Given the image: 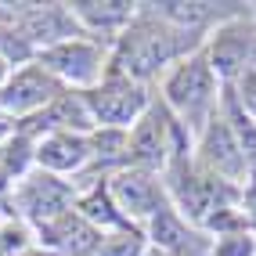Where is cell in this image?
<instances>
[{"label": "cell", "mask_w": 256, "mask_h": 256, "mask_svg": "<svg viewBox=\"0 0 256 256\" xmlns=\"http://www.w3.org/2000/svg\"><path fill=\"white\" fill-rule=\"evenodd\" d=\"M32 123L44 134L62 130V134H83V138H90L98 130V123H94V116H90V108H87V101H83L80 90H62Z\"/></svg>", "instance_id": "13"}, {"label": "cell", "mask_w": 256, "mask_h": 256, "mask_svg": "<svg viewBox=\"0 0 256 256\" xmlns=\"http://www.w3.org/2000/svg\"><path fill=\"white\" fill-rule=\"evenodd\" d=\"M26 256H62V252H54V249H29Z\"/></svg>", "instance_id": "21"}, {"label": "cell", "mask_w": 256, "mask_h": 256, "mask_svg": "<svg viewBox=\"0 0 256 256\" xmlns=\"http://www.w3.org/2000/svg\"><path fill=\"white\" fill-rule=\"evenodd\" d=\"M198 166L206 170V174L228 180V184H242V180L249 177L246 156H242V148H238L231 126L224 123L220 108H216V116H213L210 123L202 126V134H198Z\"/></svg>", "instance_id": "8"}, {"label": "cell", "mask_w": 256, "mask_h": 256, "mask_svg": "<svg viewBox=\"0 0 256 256\" xmlns=\"http://www.w3.org/2000/svg\"><path fill=\"white\" fill-rule=\"evenodd\" d=\"M76 213L87 220V224H94L101 234H105V231H123V228H134L130 220L116 210V202H112V195H108V184H94L90 192L76 202Z\"/></svg>", "instance_id": "14"}, {"label": "cell", "mask_w": 256, "mask_h": 256, "mask_svg": "<svg viewBox=\"0 0 256 256\" xmlns=\"http://www.w3.org/2000/svg\"><path fill=\"white\" fill-rule=\"evenodd\" d=\"M134 8L138 4H69L72 18L90 32H123L134 18Z\"/></svg>", "instance_id": "15"}, {"label": "cell", "mask_w": 256, "mask_h": 256, "mask_svg": "<svg viewBox=\"0 0 256 256\" xmlns=\"http://www.w3.org/2000/svg\"><path fill=\"white\" fill-rule=\"evenodd\" d=\"M4 192H8V177H4V174H0V195H4Z\"/></svg>", "instance_id": "22"}, {"label": "cell", "mask_w": 256, "mask_h": 256, "mask_svg": "<svg viewBox=\"0 0 256 256\" xmlns=\"http://www.w3.org/2000/svg\"><path fill=\"white\" fill-rule=\"evenodd\" d=\"M228 90H231V98L238 101V105H242V112L256 123V65H252V69H246Z\"/></svg>", "instance_id": "18"}, {"label": "cell", "mask_w": 256, "mask_h": 256, "mask_svg": "<svg viewBox=\"0 0 256 256\" xmlns=\"http://www.w3.org/2000/svg\"><path fill=\"white\" fill-rule=\"evenodd\" d=\"M36 65H44L62 87L72 83L80 90H90V87L101 83V76H105V50L98 44H90V40H83V36H72L65 44L36 50Z\"/></svg>", "instance_id": "4"}, {"label": "cell", "mask_w": 256, "mask_h": 256, "mask_svg": "<svg viewBox=\"0 0 256 256\" xmlns=\"http://www.w3.org/2000/svg\"><path fill=\"white\" fill-rule=\"evenodd\" d=\"M65 87L50 76L44 65H22L18 72H11L8 83L0 87V112L8 116H32V112H44L50 101H54Z\"/></svg>", "instance_id": "9"}, {"label": "cell", "mask_w": 256, "mask_h": 256, "mask_svg": "<svg viewBox=\"0 0 256 256\" xmlns=\"http://www.w3.org/2000/svg\"><path fill=\"white\" fill-rule=\"evenodd\" d=\"M8 76H11V65H8L4 58H0V87H4V83H8Z\"/></svg>", "instance_id": "20"}, {"label": "cell", "mask_w": 256, "mask_h": 256, "mask_svg": "<svg viewBox=\"0 0 256 256\" xmlns=\"http://www.w3.org/2000/svg\"><path fill=\"white\" fill-rule=\"evenodd\" d=\"M32 152H36L32 138H26V134H14V141L4 148V156H0V174H4L8 180H11V177H22V170H26V162L32 159Z\"/></svg>", "instance_id": "17"}, {"label": "cell", "mask_w": 256, "mask_h": 256, "mask_svg": "<svg viewBox=\"0 0 256 256\" xmlns=\"http://www.w3.org/2000/svg\"><path fill=\"white\" fill-rule=\"evenodd\" d=\"M206 50V62L216 80L224 83H234L246 69L256 65V18L246 22V18H228L224 26L213 29L210 44L202 47Z\"/></svg>", "instance_id": "5"}, {"label": "cell", "mask_w": 256, "mask_h": 256, "mask_svg": "<svg viewBox=\"0 0 256 256\" xmlns=\"http://www.w3.org/2000/svg\"><path fill=\"white\" fill-rule=\"evenodd\" d=\"M144 252V234L138 228H123V231H108L101 238L98 256H141Z\"/></svg>", "instance_id": "16"}, {"label": "cell", "mask_w": 256, "mask_h": 256, "mask_svg": "<svg viewBox=\"0 0 256 256\" xmlns=\"http://www.w3.org/2000/svg\"><path fill=\"white\" fill-rule=\"evenodd\" d=\"M76 202V192L62 177L54 174H44V170H32V174L22 177L18 192H14V206H18L22 216H29L32 224H47L62 213H69Z\"/></svg>", "instance_id": "7"}, {"label": "cell", "mask_w": 256, "mask_h": 256, "mask_svg": "<svg viewBox=\"0 0 256 256\" xmlns=\"http://www.w3.org/2000/svg\"><path fill=\"white\" fill-rule=\"evenodd\" d=\"M80 94H83V101H87V108L101 130H130L152 105L144 83H134L112 69H105L98 87L80 90Z\"/></svg>", "instance_id": "3"}, {"label": "cell", "mask_w": 256, "mask_h": 256, "mask_svg": "<svg viewBox=\"0 0 256 256\" xmlns=\"http://www.w3.org/2000/svg\"><path fill=\"white\" fill-rule=\"evenodd\" d=\"M252 249H256V238H249L246 231H234V234H216L210 256H252Z\"/></svg>", "instance_id": "19"}, {"label": "cell", "mask_w": 256, "mask_h": 256, "mask_svg": "<svg viewBox=\"0 0 256 256\" xmlns=\"http://www.w3.org/2000/svg\"><path fill=\"white\" fill-rule=\"evenodd\" d=\"M216 90H220V80L210 69L206 50H192L170 69L162 83V105L188 134H202V126L220 108Z\"/></svg>", "instance_id": "2"}, {"label": "cell", "mask_w": 256, "mask_h": 256, "mask_svg": "<svg viewBox=\"0 0 256 256\" xmlns=\"http://www.w3.org/2000/svg\"><path fill=\"white\" fill-rule=\"evenodd\" d=\"M148 238H152V246L159 252H166V256H210L206 238L188 224V220H180L170 202L148 220Z\"/></svg>", "instance_id": "11"}, {"label": "cell", "mask_w": 256, "mask_h": 256, "mask_svg": "<svg viewBox=\"0 0 256 256\" xmlns=\"http://www.w3.org/2000/svg\"><path fill=\"white\" fill-rule=\"evenodd\" d=\"M188 36L177 26H170L166 18H159L152 4H141V11H134L130 26L116 36V54H112V65L108 69L126 76L134 83H144L152 80L166 62L174 58H184L188 50Z\"/></svg>", "instance_id": "1"}, {"label": "cell", "mask_w": 256, "mask_h": 256, "mask_svg": "<svg viewBox=\"0 0 256 256\" xmlns=\"http://www.w3.org/2000/svg\"><path fill=\"white\" fill-rule=\"evenodd\" d=\"M108 195L116 202V210L123 213L130 224L134 220H152L166 206L162 180H156V174L138 170V166H119L116 177L108 180Z\"/></svg>", "instance_id": "6"}, {"label": "cell", "mask_w": 256, "mask_h": 256, "mask_svg": "<svg viewBox=\"0 0 256 256\" xmlns=\"http://www.w3.org/2000/svg\"><path fill=\"white\" fill-rule=\"evenodd\" d=\"M252 256H256V249H252Z\"/></svg>", "instance_id": "23"}, {"label": "cell", "mask_w": 256, "mask_h": 256, "mask_svg": "<svg viewBox=\"0 0 256 256\" xmlns=\"http://www.w3.org/2000/svg\"><path fill=\"white\" fill-rule=\"evenodd\" d=\"M40 238L47 242V249H54L62 256H98L105 234H101L94 224H87L76 210H69V213L40 224Z\"/></svg>", "instance_id": "10"}, {"label": "cell", "mask_w": 256, "mask_h": 256, "mask_svg": "<svg viewBox=\"0 0 256 256\" xmlns=\"http://www.w3.org/2000/svg\"><path fill=\"white\" fill-rule=\"evenodd\" d=\"M32 159L44 174H72V170H83L90 162V138H83V134H44L36 141V152H32Z\"/></svg>", "instance_id": "12"}]
</instances>
